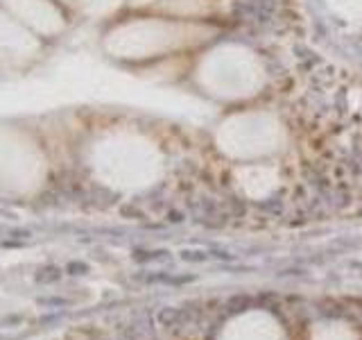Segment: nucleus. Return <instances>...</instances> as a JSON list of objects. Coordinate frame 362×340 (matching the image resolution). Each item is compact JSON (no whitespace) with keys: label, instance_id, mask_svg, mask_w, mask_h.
<instances>
[{"label":"nucleus","instance_id":"obj_1","mask_svg":"<svg viewBox=\"0 0 362 340\" xmlns=\"http://www.w3.org/2000/svg\"><path fill=\"white\" fill-rule=\"evenodd\" d=\"M183 318L186 316H183L179 309H163L161 313H159V322H161L163 327H175V325H179Z\"/></svg>","mask_w":362,"mask_h":340},{"label":"nucleus","instance_id":"obj_2","mask_svg":"<svg viewBox=\"0 0 362 340\" xmlns=\"http://www.w3.org/2000/svg\"><path fill=\"white\" fill-rule=\"evenodd\" d=\"M59 268H45V270H41L39 275H36V281L39 284H50V281H57L59 279Z\"/></svg>","mask_w":362,"mask_h":340},{"label":"nucleus","instance_id":"obj_3","mask_svg":"<svg viewBox=\"0 0 362 340\" xmlns=\"http://www.w3.org/2000/svg\"><path fill=\"white\" fill-rule=\"evenodd\" d=\"M41 304H48V306H66L68 302L61 300V297H45V300H39Z\"/></svg>","mask_w":362,"mask_h":340},{"label":"nucleus","instance_id":"obj_4","mask_svg":"<svg viewBox=\"0 0 362 340\" xmlns=\"http://www.w3.org/2000/svg\"><path fill=\"white\" fill-rule=\"evenodd\" d=\"M68 272L70 275H82V272H86V266H84V263H70Z\"/></svg>","mask_w":362,"mask_h":340}]
</instances>
